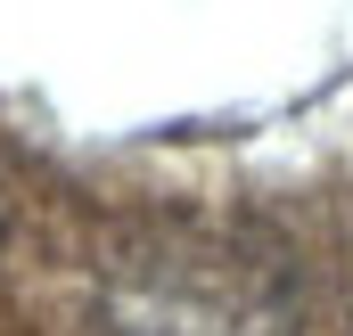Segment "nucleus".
Here are the masks:
<instances>
[{"mask_svg": "<svg viewBox=\"0 0 353 336\" xmlns=\"http://www.w3.org/2000/svg\"><path fill=\"white\" fill-rule=\"evenodd\" d=\"M304 279L271 230L148 222L107 254L115 336H296Z\"/></svg>", "mask_w": 353, "mask_h": 336, "instance_id": "obj_1", "label": "nucleus"}]
</instances>
